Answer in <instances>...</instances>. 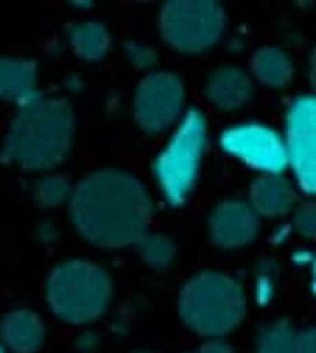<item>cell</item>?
Listing matches in <instances>:
<instances>
[{"mask_svg": "<svg viewBox=\"0 0 316 353\" xmlns=\"http://www.w3.org/2000/svg\"><path fill=\"white\" fill-rule=\"evenodd\" d=\"M151 194L140 176L101 168L81 176L73 188L70 219L78 236L104 250L138 244L151 225Z\"/></svg>", "mask_w": 316, "mask_h": 353, "instance_id": "cell-1", "label": "cell"}, {"mask_svg": "<svg viewBox=\"0 0 316 353\" xmlns=\"http://www.w3.org/2000/svg\"><path fill=\"white\" fill-rule=\"evenodd\" d=\"M246 312L244 286L224 272H199L179 294L182 323L199 336H224L241 325Z\"/></svg>", "mask_w": 316, "mask_h": 353, "instance_id": "cell-3", "label": "cell"}, {"mask_svg": "<svg viewBox=\"0 0 316 353\" xmlns=\"http://www.w3.org/2000/svg\"><path fill=\"white\" fill-rule=\"evenodd\" d=\"M70 48L84 62H98L109 51V31L101 23H78L70 28Z\"/></svg>", "mask_w": 316, "mask_h": 353, "instance_id": "cell-17", "label": "cell"}, {"mask_svg": "<svg viewBox=\"0 0 316 353\" xmlns=\"http://www.w3.org/2000/svg\"><path fill=\"white\" fill-rule=\"evenodd\" d=\"M207 225H210V239L221 250H241L257 236L260 216L244 199H224L213 208Z\"/></svg>", "mask_w": 316, "mask_h": 353, "instance_id": "cell-10", "label": "cell"}, {"mask_svg": "<svg viewBox=\"0 0 316 353\" xmlns=\"http://www.w3.org/2000/svg\"><path fill=\"white\" fill-rule=\"evenodd\" d=\"M138 252H140V258L149 263V267L162 270L173 261V241L165 233H146L138 241Z\"/></svg>", "mask_w": 316, "mask_h": 353, "instance_id": "cell-19", "label": "cell"}, {"mask_svg": "<svg viewBox=\"0 0 316 353\" xmlns=\"http://www.w3.org/2000/svg\"><path fill=\"white\" fill-rule=\"evenodd\" d=\"M257 353H316V328H294L280 320L260 328Z\"/></svg>", "mask_w": 316, "mask_h": 353, "instance_id": "cell-14", "label": "cell"}, {"mask_svg": "<svg viewBox=\"0 0 316 353\" xmlns=\"http://www.w3.org/2000/svg\"><path fill=\"white\" fill-rule=\"evenodd\" d=\"M73 183L65 174H48L45 180H39L36 185V202L42 208H62L65 202L73 199Z\"/></svg>", "mask_w": 316, "mask_h": 353, "instance_id": "cell-18", "label": "cell"}, {"mask_svg": "<svg viewBox=\"0 0 316 353\" xmlns=\"http://www.w3.org/2000/svg\"><path fill=\"white\" fill-rule=\"evenodd\" d=\"M227 28V12L213 0H173L160 12V34L179 54H204Z\"/></svg>", "mask_w": 316, "mask_h": 353, "instance_id": "cell-6", "label": "cell"}, {"mask_svg": "<svg viewBox=\"0 0 316 353\" xmlns=\"http://www.w3.org/2000/svg\"><path fill=\"white\" fill-rule=\"evenodd\" d=\"M255 294H257V303L266 305L268 300L275 297V267H263L257 281H255Z\"/></svg>", "mask_w": 316, "mask_h": 353, "instance_id": "cell-22", "label": "cell"}, {"mask_svg": "<svg viewBox=\"0 0 316 353\" xmlns=\"http://www.w3.org/2000/svg\"><path fill=\"white\" fill-rule=\"evenodd\" d=\"M51 312L70 325L98 320L112 300V281L93 261L70 258L51 270L45 286Z\"/></svg>", "mask_w": 316, "mask_h": 353, "instance_id": "cell-4", "label": "cell"}, {"mask_svg": "<svg viewBox=\"0 0 316 353\" xmlns=\"http://www.w3.org/2000/svg\"><path fill=\"white\" fill-rule=\"evenodd\" d=\"M210 129L202 110H188L179 118L165 149L154 157V180L168 205H185L196 188L202 160L207 154Z\"/></svg>", "mask_w": 316, "mask_h": 353, "instance_id": "cell-5", "label": "cell"}, {"mask_svg": "<svg viewBox=\"0 0 316 353\" xmlns=\"http://www.w3.org/2000/svg\"><path fill=\"white\" fill-rule=\"evenodd\" d=\"M0 99L17 104L20 110L34 104L36 99H42L36 65L28 59H17V57L0 59Z\"/></svg>", "mask_w": 316, "mask_h": 353, "instance_id": "cell-12", "label": "cell"}, {"mask_svg": "<svg viewBox=\"0 0 316 353\" xmlns=\"http://www.w3.org/2000/svg\"><path fill=\"white\" fill-rule=\"evenodd\" d=\"M204 96L221 112L241 110L252 99V76L244 68H235V65L215 68L210 73L207 84H204Z\"/></svg>", "mask_w": 316, "mask_h": 353, "instance_id": "cell-11", "label": "cell"}, {"mask_svg": "<svg viewBox=\"0 0 316 353\" xmlns=\"http://www.w3.org/2000/svg\"><path fill=\"white\" fill-rule=\"evenodd\" d=\"M310 294L316 297V255H313V261H310Z\"/></svg>", "mask_w": 316, "mask_h": 353, "instance_id": "cell-25", "label": "cell"}, {"mask_svg": "<svg viewBox=\"0 0 316 353\" xmlns=\"http://www.w3.org/2000/svg\"><path fill=\"white\" fill-rule=\"evenodd\" d=\"M126 59L138 70H151L157 65V51L146 42H126Z\"/></svg>", "mask_w": 316, "mask_h": 353, "instance_id": "cell-21", "label": "cell"}, {"mask_svg": "<svg viewBox=\"0 0 316 353\" xmlns=\"http://www.w3.org/2000/svg\"><path fill=\"white\" fill-rule=\"evenodd\" d=\"M252 76L266 87H286L294 76V65L280 48H260L252 54Z\"/></svg>", "mask_w": 316, "mask_h": 353, "instance_id": "cell-16", "label": "cell"}, {"mask_svg": "<svg viewBox=\"0 0 316 353\" xmlns=\"http://www.w3.org/2000/svg\"><path fill=\"white\" fill-rule=\"evenodd\" d=\"M294 202H297L294 185L283 174H260L249 188V205L257 216L280 219L294 208Z\"/></svg>", "mask_w": 316, "mask_h": 353, "instance_id": "cell-13", "label": "cell"}, {"mask_svg": "<svg viewBox=\"0 0 316 353\" xmlns=\"http://www.w3.org/2000/svg\"><path fill=\"white\" fill-rule=\"evenodd\" d=\"M218 146L233 160L260 171V174H283L288 168L286 138L272 126L263 123H235L218 135Z\"/></svg>", "mask_w": 316, "mask_h": 353, "instance_id": "cell-7", "label": "cell"}, {"mask_svg": "<svg viewBox=\"0 0 316 353\" xmlns=\"http://www.w3.org/2000/svg\"><path fill=\"white\" fill-rule=\"evenodd\" d=\"M0 353H3V347H0Z\"/></svg>", "mask_w": 316, "mask_h": 353, "instance_id": "cell-26", "label": "cell"}, {"mask_svg": "<svg viewBox=\"0 0 316 353\" xmlns=\"http://www.w3.org/2000/svg\"><path fill=\"white\" fill-rule=\"evenodd\" d=\"M310 87H313V96H316V48L310 54Z\"/></svg>", "mask_w": 316, "mask_h": 353, "instance_id": "cell-24", "label": "cell"}, {"mask_svg": "<svg viewBox=\"0 0 316 353\" xmlns=\"http://www.w3.org/2000/svg\"><path fill=\"white\" fill-rule=\"evenodd\" d=\"M196 353H235L227 342H221V339H207L204 345L196 347Z\"/></svg>", "mask_w": 316, "mask_h": 353, "instance_id": "cell-23", "label": "cell"}, {"mask_svg": "<svg viewBox=\"0 0 316 353\" xmlns=\"http://www.w3.org/2000/svg\"><path fill=\"white\" fill-rule=\"evenodd\" d=\"M0 334H3V342L14 353H36L45 339V325L39 314L31 312V308H14V312L3 317Z\"/></svg>", "mask_w": 316, "mask_h": 353, "instance_id": "cell-15", "label": "cell"}, {"mask_svg": "<svg viewBox=\"0 0 316 353\" xmlns=\"http://www.w3.org/2000/svg\"><path fill=\"white\" fill-rule=\"evenodd\" d=\"M185 107V84L173 73L154 70L134 90V121L143 132H165L179 123Z\"/></svg>", "mask_w": 316, "mask_h": 353, "instance_id": "cell-8", "label": "cell"}, {"mask_svg": "<svg viewBox=\"0 0 316 353\" xmlns=\"http://www.w3.org/2000/svg\"><path fill=\"white\" fill-rule=\"evenodd\" d=\"M286 149L288 168L297 185L316 196V96H299L286 115Z\"/></svg>", "mask_w": 316, "mask_h": 353, "instance_id": "cell-9", "label": "cell"}, {"mask_svg": "<svg viewBox=\"0 0 316 353\" xmlns=\"http://www.w3.org/2000/svg\"><path fill=\"white\" fill-rule=\"evenodd\" d=\"M291 230H294L299 239H305V241H316V202H305V205L297 210Z\"/></svg>", "mask_w": 316, "mask_h": 353, "instance_id": "cell-20", "label": "cell"}, {"mask_svg": "<svg viewBox=\"0 0 316 353\" xmlns=\"http://www.w3.org/2000/svg\"><path fill=\"white\" fill-rule=\"evenodd\" d=\"M73 110L62 99H36L17 110L9 132L3 160L23 171H48L59 165L73 146Z\"/></svg>", "mask_w": 316, "mask_h": 353, "instance_id": "cell-2", "label": "cell"}]
</instances>
